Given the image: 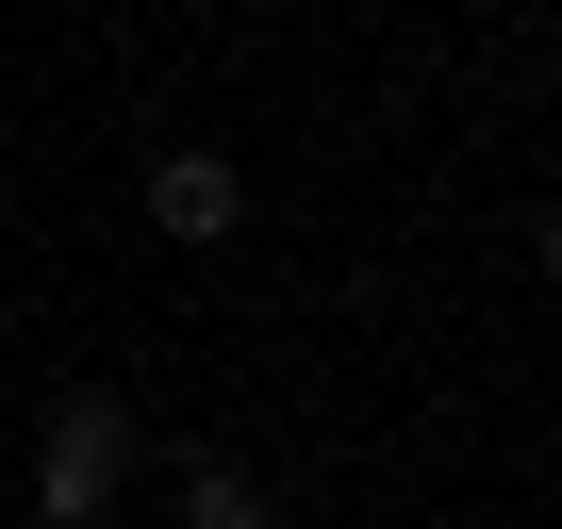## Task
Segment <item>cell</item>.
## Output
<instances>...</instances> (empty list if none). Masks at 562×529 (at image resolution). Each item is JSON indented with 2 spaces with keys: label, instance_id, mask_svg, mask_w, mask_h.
Returning <instances> with one entry per match:
<instances>
[{
  "label": "cell",
  "instance_id": "5",
  "mask_svg": "<svg viewBox=\"0 0 562 529\" xmlns=\"http://www.w3.org/2000/svg\"><path fill=\"white\" fill-rule=\"evenodd\" d=\"M18 529H34V513H18Z\"/></svg>",
  "mask_w": 562,
  "mask_h": 529
},
{
  "label": "cell",
  "instance_id": "2",
  "mask_svg": "<svg viewBox=\"0 0 562 529\" xmlns=\"http://www.w3.org/2000/svg\"><path fill=\"white\" fill-rule=\"evenodd\" d=\"M149 232H166V248H232V232H248V166L199 149V133L149 149Z\"/></svg>",
  "mask_w": 562,
  "mask_h": 529
},
{
  "label": "cell",
  "instance_id": "1",
  "mask_svg": "<svg viewBox=\"0 0 562 529\" xmlns=\"http://www.w3.org/2000/svg\"><path fill=\"white\" fill-rule=\"evenodd\" d=\"M133 463H149V430H133V397H116V381L50 397V414H34V529H116Z\"/></svg>",
  "mask_w": 562,
  "mask_h": 529
},
{
  "label": "cell",
  "instance_id": "4",
  "mask_svg": "<svg viewBox=\"0 0 562 529\" xmlns=\"http://www.w3.org/2000/svg\"><path fill=\"white\" fill-rule=\"evenodd\" d=\"M529 264H546V282H562V182H546V215H529Z\"/></svg>",
  "mask_w": 562,
  "mask_h": 529
},
{
  "label": "cell",
  "instance_id": "3",
  "mask_svg": "<svg viewBox=\"0 0 562 529\" xmlns=\"http://www.w3.org/2000/svg\"><path fill=\"white\" fill-rule=\"evenodd\" d=\"M166 529H281V496H265L248 463H182V480H166Z\"/></svg>",
  "mask_w": 562,
  "mask_h": 529
}]
</instances>
